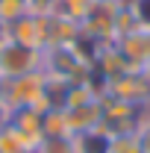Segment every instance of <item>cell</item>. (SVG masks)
Instances as JSON below:
<instances>
[{
	"label": "cell",
	"instance_id": "3957f363",
	"mask_svg": "<svg viewBox=\"0 0 150 153\" xmlns=\"http://www.w3.org/2000/svg\"><path fill=\"white\" fill-rule=\"evenodd\" d=\"M47 82H50V76L44 74V71H33V74L6 79V109L15 112V109L33 106L38 97L47 91Z\"/></svg>",
	"mask_w": 150,
	"mask_h": 153
},
{
	"label": "cell",
	"instance_id": "ba28073f",
	"mask_svg": "<svg viewBox=\"0 0 150 153\" xmlns=\"http://www.w3.org/2000/svg\"><path fill=\"white\" fill-rule=\"evenodd\" d=\"M0 109H6V79H0Z\"/></svg>",
	"mask_w": 150,
	"mask_h": 153
},
{
	"label": "cell",
	"instance_id": "9c48e42d",
	"mask_svg": "<svg viewBox=\"0 0 150 153\" xmlns=\"http://www.w3.org/2000/svg\"><path fill=\"white\" fill-rule=\"evenodd\" d=\"M144 74H147V76H150V59H147V65H144Z\"/></svg>",
	"mask_w": 150,
	"mask_h": 153
},
{
	"label": "cell",
	"instance_id": "6da1fadb",
	"mask_svg": "<svg viewBox=\"0 0 150 153\" xmlns=\"http://www.w3.org/2000/svg\"><path fill=\"white\" fill-rule=\"evenodd\" d=\"M103 94L141 109V106L150 103V76L144 74V71H127V74L109 79V82L103 85Z\"/></svg>",
	"mask_w": 150,
	"mask_h": 153
},
{
	"label": "cell",
	"instance_id": "52a82bcc",
	"mask_svg": "<svg viewBox=\"0 0 150 153\" xmlns=\"http://www.w3.org/2000/svg\"><path fill=\"white\" fill-rule=\"evenodd\" d=\"M24 15H33L30 12V0H0V24L3 27L15 24Z\"/></svg>",
	"mask_w": 150,
	"mask_h": 153
},
{
	"label": "cell",
	"instance_id": "277c9868",
	"mask_svg": "<svg viewBox=\"0 0 150 153\" xmlns=\"http://www.w3.org/2000/svg\"><path fill=\"white\" fill-rule=\"evenodd\" d=\"M41 135L44 138H74L68 112L62 106H53V109H47L41 115Z\"/></svg>",
	"mask_w": 150,
	"mask_h": 153
},
{
	"label": "cell",
	"instance_id": "7a4b0ae2",
	"mask_svg": "<svg viewBox=\"0 0 150 153\" xmlns=\"http://www.w3.org/2000/svg\"><path fill=\"white\" fill-rule=\"evenodd\" d=\"M33 71H41V53L0 38V79H15Z\"/></svg>",
	"mask_w": 150,
	"mask_h": 153
},
{
	"label": "cell",
	"instance_id": "8992f818",
	"mask_svg": "<svg viewBox=\"0 0 150 153\" xmlns=\"http://www.w3.org/2000/svg\"><path fill=\"white\" fill-rule=\"evenodd\" d=\"M0 153H30L27 141H24V135H21L12 124L0 127Z\"/></svg>",
	"mask_w": 150,
	"mask_h": 153
},
{
	"label": "cell",
	"instance_id": "5b68a950",
	"mask_svg": "<svg viewBox=\"0 0 150 153\" xmlns=\"http://www.w3.org/2000/svg\"><path fill=\"white\" fill-rule=\"evenodd\" d=\"M106 153H141V141H138V130L135 133H121L106 138Z\"/></svg>",
	"mask_w": 150,
	"mask_h": 153
}]
</instances>
